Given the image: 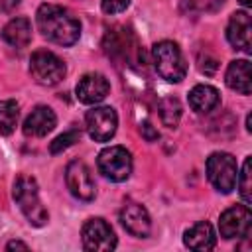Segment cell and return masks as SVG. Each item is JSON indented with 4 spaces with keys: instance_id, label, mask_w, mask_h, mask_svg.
<instances>
[{
    "instance_id": "6da1fadb",
    "label": "cell",
    "mask_w": 252,
    "mask_h": 252,
    "mask_svg": "<svg viewBox=\"0 0 252 252\" xmlns=\"http://www.w3.org/2000/svg\"><path fill=\"white\" fill-rule=\"evenodd\" d=\"M35 22L47 41L63 47L77 43L81 35V22L67 8L57 4H41L35 14Z\"/></svg>"
},
{
    "instance_id": "7a4b0ae2",
    "label": "cell",
    "mask_w": 252,
    "mask_h": 252,
    "mask_svg": "<svg viewBox=\"0 0 252 252\" xmlns=\"http://www.w3.org/2000/svg\"><path fill=\"white\" fill-rule=\"evenodd\" d=\"M12 195H14V201L18 203L20 211L24 213V217L30 220V224L43 226L47 222L49 215H47V209L43 207V203L39 199L37 183L33 177H30V175L16 177L14 187H12Z\"/></svg>"
},
{
    "instance_id": "3957f363",
    "label": "cell",
    "mask_w": 252,
    "mask_h": 252,
    "mask_svg": "<svg viewBox=\"0 0 252 252\" xmlns=\"http://www.w3.org/2000/svg\"><path fill=\"white\" fill-rule=\"evenodd\" d=\"M152 61L158 75L169 83H179L185 79L187 63L177 43L173 41H159L152 49Z\"/></svg>"
},
{
    "instance_id": "277c9868",
    "label": "cell",
    "mask_w": 252,
    "mask_h": 252,
    "mask_svg": "<svg viewBox=\"0 0 252 252\" xmlns=\"http://www.w3.org/2000/svg\"><path fill=\"white\" fill-rule=\"evenodd\" d=\"M207 177L211 185L220 193H230L236 185L238 165L234 156L226 152H215L207 158Z\"/></svg>"
},
{
    "instance_id": "5b68a950",
    "label": "cell",
    "mask_w": 252,
    "mask_h": 252,
    "mask_svg": "<svg viewBox=\"0 0 252 252\" xmlns=\"http://www.w3.org/2000/svg\"><path fill=\"white\" fill-rule=\"evenodd\" d=\"M30 73L35 83L43 87H53L63 81L67 69H65V63L53 51L37 49L30 57Z\"/></svg>"
},
{
    "instance_id": "8992f818",
    "label": "cell",
    "mask_w": 252,
    "mask_h": 252,
    "mask_svg": "<svg viewBox=\"0 0 252 252\" xmlns=\"http://www.w3.org/2000/svg\"><path fill=\"white\" fill-rule=\"evenodd\" d=\"M96 167L106 179L120 183L126 181L132 173V156L122 146H110L98 154Z\"/></svg>"
},
{
    "instance_id": "52a82bcc",
    "label": "cell",
    "mask_w": 252,
    "mask_h": 252,
    "mask_svg": "<svg viewBox=\"0 0 252 252\" xmlns=\"http://www.w3.org/2000/svg\"><path fill=\"white\" fill-rule=\"evenodd\" d=\"M81 236H83V248L85 250L106 252V250H114L116 248V234H114L112 226L100 217L89 219L83 224Z\"/></svg>"
},
{
    "instance_id": "ba28073f",
    "label": "cell",
    "mask_w": 252,
    "mask_h": 252,
    "mask_svg": "<svg viewBox=\"0 0 252 252\" xmlns=\"http://www.w3.org/2000/svg\"><path fill=\"white\" fill-rule=\"evenodd\" d=\"M85 126L94 142H108L118 126V114L110 106H94L85 116Z\"/></svg>"
},
{
    "instance_id": "9c48e42d",
    "label": "cell",
    "mask_w": 252,
    "mask_h": 252,
    "mask_svg": "<svg viewBox=\"0 0 252 252\" xmlns=\"http://www.w3.org/2000/svg\"><path fill=\"white\" fill-rule=\"evenodd\" d=\"M250 222H252L250 207L248 205H234V207L226 209L219 219L220 236L226 240L246 238V236H250Z\"/></svg>"
},
{
    "instance_id": "30bf717a",
    "label": "cell",
    "mask_w": 252,
    "mask_h": 252,
    "mask_svg": "<svg viewBox=\"0 0 252 252\" xmlns=\"http://www.w3.org/2000/svg\"><path fill=\"white\" fill-rule=\"evenodd\" d=\"M65 181H67L69 191L77 199H81V201H93L94 199L96 187H94L91 169L85 165V161H79V159L71 161L65 169Z\"/></svg>"
},
{
    "instance_id": "8fae6325",
    "label": "cell",
    "mask_w": 252,
    "mask_h": 252,
    "mask_svg": "<svg viewBox=\"0 0 252 252\" xmlns=\"http://www.w3.org/2000/svg\"><path fill=\"white\" fill-rule=\"evenodd\" d=\"M75 93L83 104H96V102L104 100L106 94L110 93V83L100 73H87L79 79Z\"/></svg>"
},
{
    "instance_id": "7c38bea8",
    "label": "cell",
    "mask_w": 252,
    "mask_h": 252,
    "mask_svg": "<svg viewBox=\"0 0 252 252\" xmlns=\"http://www.w3.org/2000/svg\"><path fill=\"white\" fill-rule=\"evenodd\" d=\"M120 222H122V226L132 236H138V238H146L150 234V230H152L150 215L138 203H128V205L122 207V211H120Z\"/></svg>"
},
{
    "instance_id": "4fadbf2b",
    "label": "cell",
    "mask_w": 252,
    "mask_h": 252,
    "mask_svg": "<svg viewBox=\"0 0 252 252\" xmlns=\"http://www.w3.org/2000/svg\"><path fill=\"white\" fill-rule=\"evenodd\" d=\"M250 32H252V26H250L248 12H244V10L234 12L230 16V20H228V26H226V39H228V43L234 49L250 53Z\"/></svg>"
},
{
    "instance_id": "5bb4252c",
    "label": "cell",
    "mask_w": 252,
    "mask_h": 252,
    "mask_svg": "<svg viewBox=\"0 0 252 252\" xmlns=\"http://www.w3.org/2000/svg\"><path fill=\"white\" fill-rule=\"evenodd\" d=\"M55 124H57L55 112L49 106L39 104L28 114V118L24 122V134L32 136V138H43L55 128Z\"/></svg>"
},
{
    "instance_id": "9a60e30c",
    "label": "cell",
    "mask_w": 252,
    "mask_h": 252,
    "mask_svg": "<svg viewBox=\"0 0 252 252\" xmlns=\"http://www.w3.org/2000/svg\"><path fill=\"white\" fill-rule=\"evenodd\" d=\"M183 244L191 250H213L215 244H217V234H215V228L207 222V220H201V222H195L191 228L185 230L183 234Z\"/></svg>"
},
{
    "instance_id": "2e32d148",
    "label": "cell",
    "mask_w": 252,
    "mask_h": 252,
    "mask_svg": "<svg viewBox=\"0 0 252 252\" xmlns=\"http://www.w3.org/2000/svg\"><path fill=\"white\" fill-rule=\"evenodd\" d=\"M224 81L228 85V89L240 93V94H250L252 91V77H250V61L248 59H236L230 61Z\"/></svg>"
},
{
    "instance_id": "e0dca14e",
    "label": "cell",
    "mask_w": 252,
    "mask_h": 252,
    "mask_svg": "<svg viewBox=\"0 0 252 252\" xmlns=\"http://www.w3.org/2000/svg\"><path fill=\"white\" fill-rule=\"evenodd\" d=\"M2 37L6 43L22 49V47H28V43L32 41V24L28 18L20 16V18H12L4 30H2Z\"/></svg>"
},
{
    "instance_id": "ac0fdd59",
    "label": "cell",
    "mask_w": 252,
    "mask_h": 252,
    "mask_svg": "<svg viewBox=\"0 0 252 252\" xmlns=\"http://www.w3.org/2000/svg\"><path fill=\"white\" fill-rule=\"evenodd\" d=\"M219 102H220V94L211 85H197L189 91V106L199 114L211 112L213 108L219 106Z\"/></svg>"
},
{
    "instance_id": "d6986e66",
    "label": "cell",
    "mask_w": 252,
    "mask_h": 252,
    "mask_svg": "<svg viewBox=\"0 0 252 252\" xmlns=\"http://www.w3.org/2000/svg\"><path fill=\"white\" fill-rule=\"evenodd\" d=\"M18 118H20V106H18V102L12 100V98L0 100V134L2 136H10L16 130Z\"/></svg>"
},
{
    "instance_id": "ffe728a7",
    "label": "cell",
    "mask_w": 252,
    "mask_h": 252,
    "mask_svg": "<svg viewBox=\"0 0 252 252\" xmlns=\"http://www.w3.org/2000/svg\"><path fill=\"white\" fill-rule=\"evenodd\" d=\"M159 116H161V122L167 128H175L177 122H179V116H181V104H179V100L173 98V96L163 98L159 102Z\"/></svg>"
},
{
    "instance_id": "44dd1931",
    "label": "cell",
    "mask_w": 252,
    "mask_h": 252,
    "mask_svg": "<svg viewBox=\"0 0 252 252\" xmlns=\"http://www.w3.org/2000/svg\"><path fill=\"white\" fill-rule=\"evenodd\" d=\"M236 183H238L240 197H242L244 205L250 207V203H252V193H250V189H252V187H250V158L244 159V163H242V171L238 173Z\"/></svg>"
},
{
    "instance_id": "7402d4cb",
    "label": "cell",
    "mask_w": 252,
    "mask_h": 252,
    "mask_svg": "<svg viewBox=\"0 0 252 252\" xmlns=\"http://www.w3.org/2000/svg\"><path fill=\"white\" fill-rule=\"evenodd\" d=\"M79 138H81V130H79V128H71V130H67L65 134L57 136V138L51 142L49 152H51V154H59V152L67 150L69 146H73L75 142H79Z\"/></svg>"
},
{
    "instance_id": "603a6c76",
    "label": "cell",
    "mask_w": 252,
    "mask_h": 252,
    "mask_svg": "<svg viewBox=\"0 0 252 252\" xmlns=\"http://www.w3.org/2000/svg\"><path fill=\"white\" fill-rule=\"evenodd\" d=\"M128 4H130V0H102L100 2V8H102V12L104 14H120V12H124L126 8H128Z\"/></svg>"
},
{
    "instance_id": "cb8c5ba5",
    "label": "cell",
    "mask_w": 252,
    "mask_h": 252,
    "mask_svg": "<svg viewBox=\"0 0 252 252\" xmlns=\"http://www.w3.org/2000/svg\"><path fill=\"white\" fill-rule=\"evenodd\" d=\"M140 132L144 134V138H146L148 142H154V140H158V138H159V134H158V132L152 128V124H148V122L140 126Z\"/></svg>"
},
{
    "instance_id": "d4e9b609",
    "label": "cell",
    "mask_w": 252,
    "mask_h": 252,
    "mask_svg": "<svg viewBox=\"0 0 252 252\" xmlns=\"http://www.w3.org/2000/svg\"><path fill=\"white\" fill-rule=\"evenodd\" d=\"M18 6H20V0H0V10L6 12V14L14 12Z\"/></svg>"
},
{
    "instance_id": "484cf974",
    "label": "cell",
    "mask_w": 252,
    "mask_h": 252,
    "mask_svg": "<svg viewBox=\"0 0 252 252\" xmlns=\"http://www.w3.org/2000/svg\"><path fill=\"white\" fill-rule=\"evenodd\" d=\"M6 248H8V250H16V248H20V250H30V246H28L26 242H20V240H10V242L6 244Z\"/></svg>"
},
{
    "instance_id": "4316f807",
    "label": "cell",
    "mask_w": 252,
    "mask_h": 252,
    "mask_svg": "<svg viewBox=\"0 0 252 252\" xmlns=\"http://www.w3.org/2000/svg\"><path fill=\"white\" fill-rule=\"evenodd\" d=\"M240 4H242V6H244V8H248V6H250V4H252V0H240Z\"/></svg>"
}]
</instances>
